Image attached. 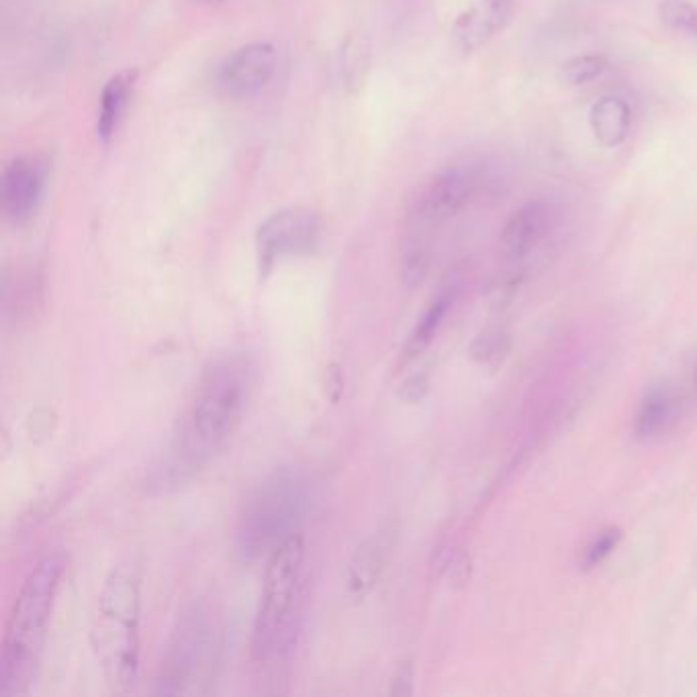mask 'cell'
<instances>
[{"instance_id": "12", "label": "cell", "mask_w": 697, "mask_h": 697, "mask_svg": "<svg viewBox=\"0 0 697 697\" xmlns=\"http://www.w3.org/2000/svg\"><path fill=\"white\" fill-rule=\"evenodd\" d=\"M393 550V536L389 530L368 536L352 554L344 573V593L352 603H362L379 585L389 556Z\"/></svg>"}, {"instance_id": "4", "label": "cell", "mask_w": 697, "mask_h": 697, "mask_svg": "<svg viewBox=\"0 0 697 697\" xmlns=\"http://www.w3.org/2000/svg\"><path fill=\"white\" fill-rule=\"evenodd\" d=\"M142 575L133 563L113 567L99 593L90 644L113 693H127L139 675Z\"/></svg>"}, {"instance_id": "11", "label": "cell", "mask_w": 697, "mask_h": 697, "mask_svg": "<svg viewBox=\"0 0 697 697\" xmlns=\"http://www.w3.org/2000/svg\"><path fill=\"white\" fill-rule=\"evenodd\" d=\"M516 0H473L454 25L452 39L462 54H473L505 29L514 15Z\"/></svg>"}, {"instance_id": "27", "label": "cell", "mask_w": 697, "mask_h": 697, "mask_svg": "<svg viewBox=\"0 0 697 697\" xmlns=\"http://www.w3.org/2000/svg\"><path fill=\"white\" fill-rule=\"evenodd\" d=\"M471 573H473V565H471V559H469V554H460L454 559L452 567H450V575H452V581L456 585H467L469 579H471Z\"/></svg>"}, {"instance_id": "3", "label": "cell", "mask_w": 697, "mask_h": 697, "mask_svg": "<svg viewBox=\"0 0 697 697\" xmlns=\"http://www.w3.org/2000/svg\"><path fill=\"white\" fill-rule=\"evenodd\" d=\"M62 575V556H45L31 569L13 601L3 646H0L3 648L0 650V693L3 695L25 693L35 679Z\"/></svg>"}, {"instance_id": "9", "label": "cell", "mask_w": 697, "mask_h": 697, "mask_svg": "<svg viewBox=\"0 0 697 697\" xmlns=\"http://www.w3.org/2000/svg\"><path fill=\"white\" fill-rule=\"evenodd\" d=\"M276 50L272 43L242 45L219 68V88L231 99H246L260 92L274 76Z\"/></svg>"}, {"instance_id": "13", "label": "cell", "mask_w": 697, "mask_h": 697, "mask_svg": "<svg viewBox=\"0 0 697 697\" xmlns=\"http://www.w3.org/2000/svg\"><path fill=\"white\" fill-rule=\"evenodd\" d=\"M550 225L548 207L542 201H530L511 213L501 231V250L509 264H520L544 240Z\"/></svg>"}, {"instance_id": "16", "label": "cell", "mask_w": 697, "mask_h": 697, "mask_svg": "<svg viewBox=\"0 0 697 697\" xmlns=\"http://www.w3.org/2000/svg\"><path fill=\"white\" fill-rule=\"evenodd\" d=\"M456 301V291L454 289H444L440 291L430 305L426 307V311L422 313V317L417 319L413 332L409 334L403 352H401V362L399 364H411L413 360L420 358L436 340L442 323L446 319V315L450 313L452 305Z\"/></svg>"}, {"instance_id": "28", "label": "cell", "mask_w": 697, "mask_h": 697, "mask_svg": "<svg viewBox=\"0 0 697 697\" xmlns=\"http://www.w3.org/2000/svg\"><path fill=\"white\" fill-rule=\"evenodd\" d=\"M693 385L697 389V362H695V368H693Z\"/></svg>"}, {"instance_id": "25", "label": "cell", "mask_w": 697, "mask_h": 697, "mask_svg": "<svg viewBox=\"0 0 697 697\" xmlns=\"http://www.w3.org/2000/svg\"><path fill=\"white\" fill-rule=\"evenodd\" d=\"M413 681H415V669L411 661H405L397 667L391 679V695H411L413 693Z\"/></svg>"}, {"instance_id": "21", "label": "cell", "mask_w": 697, "mask_h": 697, "mask_svg": "<svg viewBox=\"0 0 697 697\" xmlns=\"http://www.w3.org/2000/svg\"><path fill=\"white\" fill-rule=\"evenodd\" d=\"M659 17L669 29L697 39V7L687 0H661Z\"/></svg>"}, {"instance_id": "5", "label": "cell", "mask_w": 697, "mask_h": 697, "mask_svg": "<svg viewBox=\"0 0 697 697\" xmlns=\"http://www.w3.org/2000/svg\"><path fill=\"white\" fill-rule=\"evenodd\" d=\"M311 507L305 477L293 469H278L258 483L242 501L236 522V550L244 563H256L301 534Z\"/></svg>"}, {"instance_id": "17", "label": "cell", "mask_w": 697, "mask_h": 697, "mask_svg": "<svg viewBox=\"0 0 697 697\" xmlns=\"http://www.w3.org/2000/svg\"><path fill=\"white\" fill-rule=\"evenodd\" d=\"M630 107L620 97L599 99L589 113V125L603 148H618L630 133Z\"/></svg>"}, {"instance_id": "20", "label": "cell", "mask_w": 697, "mask_h": 697, "mask_svg": "<svg viewBox=\"0 0 697 697\" xmlns=\"http://www.w3.org/2000/svg\"><path fill=\"white\" fill-rule=\"evenodd\" d=\"M608 70V60L597 54H585L569 58L561 66V82L567 86H583L593 80H597L603 72Z\"/></svg>"}, {"instance_id": "23", "label": "cell", "mask_w": 697, "mask_h": 697, "mask_svg": "<svg viewBox=\"0 0 697 697\" xmlns=\"http://www.w3.org/2000/svg\"><path fill=\"white\" fill-rule=\"evenodd\" d=\"M509 344H511L509 334L499 328H493L477 336V340L471 346V356L481 364L497 366L507 356Z\"/></svg>"}, {"instance_id": "18", "label": "cell", "mask_w": 697, "mask_h": 697, "mask_svg": "<svg viewBox=\"0 0 697 697\" xmlns=\"http://www.w3.org/2000/svg\"><path fill=\"white\" fill-rule=\"evenodd\" d=\"M432 264V246L426 229L413 227L401 252V278L407 287L424 283Z\"/></svg>"}, {"instance_id": "24", "label": "cell", "mask_w": 697, "mask_h": 697, "mask_svg": "<svg viewBox=\"0 0 697 697\" xmlns=\"http://www.w3.org/2000/svg\"><path fill=\"white\" fill-rule=\"evenodd\" d=\"M430 393V373H415L399 387V399L407 405L422 403Z\"/></svg>"}, {"instance_id": "15", "label": "cell", "mask_w": 697, "mask_h": 697, "mask_svg": "<svg viewBox=\"0 0 697 697\" xmlns=\"http://www.w3.org/2000/svg\"><path fill=\"white\" fill-rule=\"evenodd\" d=\"M679 409L681 405L669 389H650L638 405L634 417V436L642 442L665 436L677 424Z\"/></svg>"}, {"instance_id": "7", "label": "cell", "mask_w": 697, "mask_h": 697, "mask_svg": "<svg viewBox=\"0 0 697 697\" xmlns=\"http://www.w3.org/2000/svg\"><path fill=\"white\" fill-rule=\"evenodd\" d=\"M321 238V219L305 207H287L266 217L256 231L260 276H268L287 258L311 254Z\"/></svg>"}, {"instance_id": "14", "label": "cell", "mask_w": 697, "mask_h": 697, "mask_svg": "<svg viewBox=\"0 0 697 697\" xmlns=\"http://www.w3.org/2000/svg\"><path fill=\"white\" fill-rule=\"evenodd\" d=\"M139 78L137 68H125L111 76L107 84L103 86L101 101H99V115H97V135L103 144H109L115 137L129 101L133 97V90Z\"/></svg>"}, {"instance_id": "6", "label": "cell", "mask_w": 697, "mask_h": 697, "mask_svg": "<svg viewBox=\"0 0 697 697\" xmlns=\"http://www.w3.org/2000/svg\"><path fill=\"white\" fill-rule=\"evenodd\" d=\"M221 646L223 630L219 616L207 603H193L178 616L168 638L154 681V693H207L215 679Z\"/></svg>"}, {"instance_id": "8", "label": "cell", "mask_w": 697, "mask_h": 697, "mask_svg": "<svg viewBox=\"0 0 697 697\" xmlns=\"http://www.w3.org/2000/svg\"><path fill=\"white\" fill-rule=\"evenodd\" d=\"M477 193V176L471 168L452 166L438 172L417 197L411 211V225L434 229L467 207Z\"/></svg>"}, {"instance_id": "2", "label": "cell", "mask_w": 697, "mask_h": 697, "mask_svg": "<svg viewBox=\"0 0 697 697\" xmlns=\"http://www.w3.org/2000/svg\"><path fill=\"white\" fill-rule=\"evenodd\" d=\"M307 548L301 534L278 546L268 559L252 628V657L260 665L293 655L305 624Z\"/></svg>"}, {"instance_id": "10", "label": "cell", "mask_w": 697, "mask_h": 697, "mask_svg": "<svg viewBox=\"0 0 697 697\" xmlns=\"http://www.w3.org/2000/svg\"><path fill=\"white\" fill-rule=\"evenodd\" d=\"M43 176L39 166L29 158H15L0 178V207L7 221L15 227L29 225L41 205Z\"/></svg>"}, {"instance_id": "22", "label": "cell", "mask_w": 697, "mask_h": 697, "mask_svg": "<svg viewBox=\"0 0 697 697\" xmlns=\"http://www.w3.org/2000/svg\"><path fill=\"white\" fill-rule=\"evenodd\" d=\"M622 538H624V530L618 526H610L606 530H601L597 536H593L581 556L583 569H595L603 561L610 559L614 550L620 546Z\"/></svg>"}, {"instance_id": "19", "label": "cell", "mask_w": 697, "mask_h": 697, "mask_svg": "<svg viewBox=\"0 0 697 697\" xmlns=\"http://www.w3.org/2000/svg\"><path fill=\"white\" fill-rule=\"evenodd\" d=\"M370 66V41L362 35H354L346 41L342 54V72L348 86H362Z\"/></svg>"}, {"instance_id": "1", "label": "cell", "mask_w": 697, "mask_h": 697, "mask_svg": "<svg viewBox=\"0 0 697 697\" xmlns=\"http://www.w3.org/2000/svg\"><path fill=\"white\" fill-rule=\"evenodd\" d=\"M256 383V366L244 352L213 358L197 381L178 436L150 473L158 491L189 483L240 428Z\"/></svg>"}, {"instance_id": "26", "label": "cell", "mask_w": 697, "mask_h": 697, "mask_svg": "<svg viewBox=\"0 0 697 697\" xmlns=\"http://www.w3.org/2000/svg\"><path fill=\"white\" fill-rule=\"evenodd\" d=\"M342 387H344V377H342V370L340 366L334 362L330 364L328 368H325V393H328V397L338 403L340 397H342Z\"/></svg>"}]
</instances>
